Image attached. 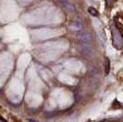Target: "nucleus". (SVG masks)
I'll use <instances>...</instances> for the list:
<instances>
[{
	"label": "nucleus",
	"mask_w": 123,
	"mask_h": 122,
	"mask_svg": "<svg viewBox=\"0 0 123 122\" xmlns=\"http://www.w3.org/2000/svg\"><path fill=\"white\" fill-rule=\"evenodd\" d=\"M112 35H113V44L116 48L118 49H121L123 47V38L120 32L117 30L114 29L112 30Z\"/></svg>",
	"instance_id": "1"
},
{
	"label": "nucleus",
	"mask_w": 123,
	"mask_h": 122,
	"mask_svg": "<svg viewBox=\"0 0 123 122\" xmlns=\"http://www.w3.org/2000/svg\"><path fill=\"white\" fill-rule=\"evenodd\" d=\"M88 12H89V14H90V15L94 16V17L98 16V10H97L96 8H94V7H89V8H88Z\"/></svg>",
	"instance_id": "7"
},
{
	"label": "nucleus",
	"mask_w": 123,
	"mask_h": 122,
	"mask_svg": "<svg viewBox=\"0 0 123 122\" xmlns=\"http://www.w3.org/2000/svg\"><path fill=\"white\" fill-rule=\"evenodd\" d=\"M69 28L72 30H78L82 28V25L79 21H72L70 24H69Z\"/></svg>",
	"instance_id": "5"
},
{
	"label": "nucleus",
	"mask_w": 123,
	"mask_h": 122,
	"mask_svg": "<svg viewBox=\"0 0 123 122\" xmlns=\"http://www.w3.org/2000/svg\"><path fill=\"white\" fill-rule=\"evenodd\" d=\"M77 40L80 41L83 44H89L91 41H92V36L91 34L86 30H81L78 31L77 33Z\"/></svg>",
	"instance_id": "2"
},
{
	"label": "nucleus",
	"mask_w": 123,
	"mask_h": 122,
	"mask_svg": "<svg viewBox=\"0 0 123 122\" xmlns=\"http://www.w3.org/2000/svg\"><path fill=\"white\" fill-rule=\"evenodd\" d=\"M62 6H63V8L67 10L68 12H74V11L75 10V6L72 4V3H70V2H66V1H62L61 2Z\"/></svg>",
	"instance_id": "4"
},
{
	"label": "nucleus",
	"mask_w": 123,
	"mask_h": 122,
	"mask_svg": "<svg viewBox=\"0 0 123 122\" xmlns=\"http://www.w3.org/2000/svg\"><path fill=\"white\" fill-rule=\"evenodd\" d=\"M110 70V61L108 58H106V61H105V73L106 74H108Z\"/></svg>",
	"instance_id": "6"
},
{
	"label": "nucleus",
	"mask_w": 123,
	"mask_h": 122,
	"mask_svg": "<svg viewBox=\"0 0 123 122\" xmlns=\"http://www.w3.org/2000/svg\"><path fill=\"white\" fill-rule=\"evenodd\" d=\"M79 51L81 52V54H82L85 58L88 59V60H90L93 57L92 49L87 45V44H83V43H81V44L79 45Z\"/></svg>",
	"instance_id": "3"
}]
</instances>
